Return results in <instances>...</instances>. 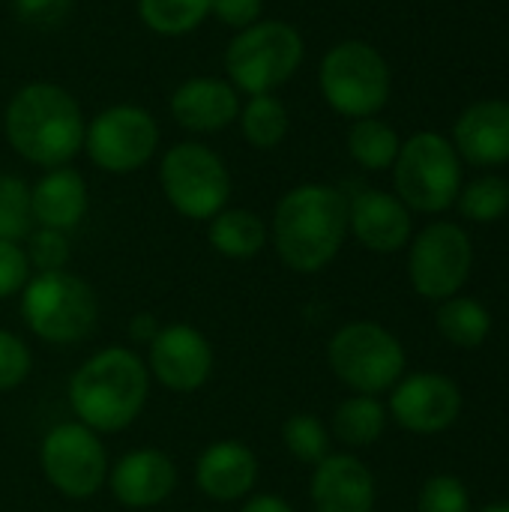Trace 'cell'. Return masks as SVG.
<instances>
[{
    "label": "cell",
    "instance_id": "d6a6232c",
    "mask_svg": "<svg viewBox=\"0 0 509 512\" xmlns=\"http://www.w3.org/2000/svg\"><path fill=\"white\" fill-rule=\"evenodd\" d=\"M33 369V354L21 336L0 327V393L15 390L27 381Z\"/></svg>",
    "mask_w": 509,
    "mask_h": 512
},
{
    "label": "cell",
    "instance_id": "9a60e30c",
    "mask_svg": "<svg viewBox=\"0 0 509 512\" xmlns=\"http://www.w3.org/2000/svg\"><path fill=\"white\" fill-rule=\"evenodd\" d=\"M108 489L129 510L159 507L177 489V465L156 447L129 450L108 468Z\"/></svg>",
    "mask_w": 509,
    "mask_h": 512
},
{
    "label": "cell",
    "instance_id": "7c38bea8",
    "mask_svg": "<svg viewBox=\"0 0 509 512\" xmlns=\"http://www.w3.org/2000/svg\"><path fill=\"white\" fill-rule=\"evenodd\" d=\"M471 264V237L453 222H435L417 234L408 258V276L420 297L450 300L468 282Z\"/></svg>",
    "mask_w": 509,
    "mask_h": 512
},
{
    "label": "cell",
    "instance_id": "484cf974",
    "mask_svg": "<svg viewBox=\"0 0 509 512\" xmlns=\"http://www.w3.org/2000/svg\"><path fill=\"white\" fill-rule=\"evenodd\" d=\"M399 135L390 123L378 120V117H363L354 120L351 132H348V150L354 156V162H360L369 171H384L393 168L396 156H399Z\"/></svg>",
    "mask_w": 509,
    "mask_h": 512
},
{
    "label": "cell",
    "instance_id": "8992f818",
    "mask_svg": "<svg viewBox=\"0 0 509 512\" xmlns=\"http://www.w3.org/2000/svg\"><path fill=\"white\" fill-rule=\"evenodd\" d=\"M396 198L408 210L441 213L462 192V165L456 147L438 132L411 135L393 162Z\"/></svg>",
    "mask_w": 509,
    "mask_h": 512
},
{
    "label": "cell",
    "instance_id": "ffe728a7",
    "mask_svg": "<svg viewBox=\"0 0 509 512\" xmlns=\"http://www.w3.org/2000/svg\"><path fill=\"white\" fill-rule=\"evenodd\" d=\"M456 153L471 165L492 168L509 162V102L486 99L462 111L456 120Z\"/></svg>",
    "mask_w": 509,
    "mask_h": 512
},
{
    "label": "cell",
    "instance_id": "7a4b0ae2",
    "mask_svg": "<svg viewBox=\"0 0 509 512\" xmlns=\"http://www.w3.org/2000/svg\"><path fill=\"white\" fill-rule=\"evenodd\" d=\"M150 399L147 363L123 345H108L87 357L69 381V405L96 435L129 429Z\"/></svg>",
    "mask_w": 509,
    "mask_h": 512
},
{
    "label": "cell",
    "instance_id": "cb8c5ba5",
    "mask_svg": "<svg viewBox=\"0 0 509 512\" xmlns=\"http://www.w3.org/2000/svg\"><path fill=\"white\" fill-rule=\"evenodd\" d=\"M387 429V411L375 396H351L333 414V432L348 447H372Z\"/></svg>",
    "mask_w": 509,
    "mask_h": 512
},
{
    "label": "cell",
    "instance_id": "ac0fdd59",
    "mask_svg": "<svg viewBox=\"0 0 509 512\" xmlns=\"http://www.w3.org/2000/svg\"><path fill=\"white\" fill-rule=\"evenodd\" d=\"M258 483V459L240 441H213L195 465V486L204 498L231 504L252 495Z\"/></svg>",
    "mask_w": 509,
    "mask_h": 512
},
{
    "label": "cell",
    "instance_id": "52a82bcc",
    "mask_svg": "<svg viewBox=\"0 0 509 512\" xmlns=\"http://www.w3.org/2000/svg\"><path fill=\"white\" fill-rule=\"evenodd\" d=\"M333 375L360 396L393 390L405 372L402 342L375 321H351L327 345Z\"/></svg>",
    "mask_w": 509,
    "mask_h": 512
},
{
    "label": "cell",
    "instance_id": "f35d334b",
    "mask_svg": "<svg viewBox=\"0 0 509 512\" xmlns=\"http://www.w3.org/2000/svg\"><path fill=\"white\" fill-rule=\"evenodd\" d=\"M483 512H509V504H492V507H486Z\"/></svg>",
    "mask_w": 509,
    "mask_h": 512
},
{
    "label": "cell",
    "instance_id": "8fae6325",
    "mask_svg": "<svg viewBox=\"0 0 509 512\" xmlns=\"http://www.w3.org/2000/svg\"><path fill=\"white\" fill-rule=\"evenodd\" d=\"M159 147V126L138 105H111L84 129L90 162L108 174H132L150 162Z\"/></svg>",
    "mask_w": 509,
    "mask_h": 512
},
{
    "label": "cell",
    "instance_id": "603a6c76",
    "mask_svg": "<svg viewBox=\"0 0 509 512\" xmlns=\"http://www.w3.org/2000/svg\"><path fill=\"white\" fill-rule=\"evenodd\" d=\"M438 330L456 348H480L492 333V315L471 297H450L438 309Z\"/></svg>",
    "mask_w": 509,
    "mask_h": 512
},
{
    "label": "cell",
    "instance_id": "74e56055",
    "mask_svg": "<svg viewBox=\"0 0 509 512\" xmlns=\"http://www.w3.org/2000/svg\"><path fill=\"white\" fill-rule=\"evenodd\" d=\"M129 333H132V339H135V342H147V345H150V339L159 333V327H156V321H153L150 315H135V318H132V330H129Z\"/></svg>",
    "mask_w": 509,
    "mask_h": 512
},
{
    "label": "cell",
    "instance_id": "6da1fadb",
    "mask_svg": "<svg viewBox=\"0 0 509 512\" xmlns=\"http://www.w3.org/2000/svg\"><path fill=\"white\" fill-rule=\"evenodd\" d=\"M273 246L294 273L324 270L348 234V198L327 183H303L282 195L273 213Z\"/></svg>",
    "mask_w": 509,
    "mask_h": 512
},
{
    "label": "cell",
    "instance_id": "e575fe53",
    "mask_svg": "<svg viewBox=\"0 0 509 512\" xmlns=\"http://www.w3.org/2000/svg\"><path fill=\"white\" fill-rule=\"evenodd\" d=\"M72 9V0H15V12L30 27H57Z\"/></svg>",
    "mask_w": 509,
    "mask_h": 512
},
{
    "label": "cell",
    "instance_id": "4fadbf2b",
    "mask_svg": "<svg viewBox=\"0 0 509 512\" xmlns=\"http://www.w3.org/2000/svg\"><path fill=\"white\" fill-rule=\"evenodd\" d=\"M213 363V345L192 324H165L147 345V372L171 393L201 390Z\"/></svg>",
    "mask_w": 509,
    "mask_h": 512
},
{
    "label": "cell",
    "instance_id": "277c9868",
    "mask_svg": "<svg viewBox=\"0 0 509 512\" xmlns=\"http://www.w3.org/2000/svg\"><path fill=\"white\" fill-rule=\"evenodd\" d=\"M21 318L48 345H78L96 327L99 300L75 273H36L21 291Z\"/></svg>",
    "mask_w": 509,
    "mask_h": 512
},
{
    "label": "cell",
    "instance_id": "e0dca14e",
    "mask_svg": "<svg viewBox=\"0 0 509 512\" xmlns=\"http://www.w3.org/2000/svg\"><path fill=\"white\" fill-rule=\"evenodd\" d=\"M348 231L366 249L390 255L411 240V210L390 192L363 189L348 201Z\"/></svg>",
    "mask_w": 509,
    "mask_h": 512
},
{
    "label": "cell",
    "instance_id": "1f68e13d",
    "mask_svg": "<svg viewBox=\"0 0 509 512\" xmlns=\"http://www.w3.org/2000/svg\"><path fill=\"white\" fill-rule=\"evenodd\" d=\"M420 512H471L468 489L459 477L438 474L420 489Z\"/></svg>",
    "mask_w": 509,
    "mask_h": 512
},
{
    "label": "cell",
    "instance_id": "f1b7e54d",
    "mask_svg": "<svg viewBox=\"0 0 509 512\" xmlns=\"http://www.w3.org/2000/svg\"><path fill=\"white\" fill-rule=\"evenodd\" d=\"M459 210L471 222H495L509 210V183L504 177H480L459 192Z\"/></svg>",
    "mask_w": 509,
    "mask_h": 512
},
{
    "label": "cell",
    "instance_id": "ba28073f",
    "mask_svg": "<svg viewBox=\"0 0 509 512\" xmlns=\"http://www.w3.org/2000/svg\"><path fill=\"white\" fill-rule=\"evenodd\" d=\"M321 93L345 117H375L390 99V66L378 48L360 39L333 45L321 60Z\"/></svg>",
    "mask_w": 509,
    "mask_h": 512
},
{
    "label": "cell",
    "instance_id": "5bb4252c",
    "mask_svg": "<svg viewBox=\"0 0 509 512\" xmlns=\"http://www.w3.org/2000/svg\"><path fill=\"white\" fill-rule=\"evenodd\" d=\"M462 411L459 387L435 372H420L393 387L390 414L393 420L414 435H438L456 423Z\"/></svg>",
    "mask_w": 509,
    "mask_h": 512
},
{
    "label": "cell",
    "instance_id": "8d00e7d4",
    "mask_svg": "<svg viewBox=\"0 0 509 512\" xmlns=\"http://www.w3.org/2000/svg\"><path fill=\"white\" fill-rule=\"evenodd\" d=\"M240 512H294V507L285 498H279V495L261 492V495H249L243 501V510Z\"/></svg>",
    "mask_w": 509,
    "mask_h": 512
},
{
    "label": "cell",
    "instance_id": "d590c367",
    "mask_svg": "<svg viewBox=\"0 0 509 512\" xmlns=\"http://www.w3.org/2000/svg\"><path fill=\"white\" fill-rule=\"evenodd\" d=\"M210 12L222 24H228L234 30H246L255 21H261L264 3L261 0H210Z\"/></svg>",
    "mask_w": 509,
    "mask_h": 512
},
{
    "label": "cell",
    "instance_id": "44dd1931",
    "mask_svg": "<svg viewBox=\"0 0 509 512\" xmlns=\"http://www.w3.org/2000/svg\"><path fill=\"white\" fill-rule=\"evenodd\" d=\"M30 213L39 228L72 231L81 225L87 213V183L84 177L69 168H51L33 189H30Z\"/></svg>",
    "mask_w": 509,
    "mask_h": 512
},
{
    "label": "cell",
    "instance_id": "f546056e",
    "mask_svg": "<svg viewBox=\"0 0 509 512\" xmlns=\"http://www.w3.org/2000/svg\"><path fill=\"white\" fill-rule=\"evenodd\" d=\"M33 231L30 189L15 174H0V240L18 243Z\"/></svg>",
    "mask_w": 509,
    "mask_h": 512
},
{
    "label": "cell",
    "instance_id": "d4e9b609",
    "mask_svg": "<svg viewBox=\"0 0 509 512\" xmlns=\"http://www.w3.org/2000/svg\"><path fill=\"white\" fill-rule=\"evenodd\" d=\"M240 126L243 135L252 147L258 150H273L285 141L288 129H291V117L282 99H276L273 93H258L249 96V102L240 108Z\"/></svg>",
    "mask_w": 509,
    "mask_h": 512
},
{
    "label": "cell",
    "instance_id": "836d02e7",
    "mask_svg": "<svg viewBox=\"0 0 509 512\" xmlns=\"http://www.w3.org/2000/svg\"><path fill=\"white\" fill-rule=\"evenodd\" d=\"M27 279H30V264L24 249L18 243L0 240V300L21 294Z\"/></svg>",
    "mask_w": 509,
    "mask_h": 512
},
{
    "label": "cell",
    "instance_id": "9c48e42d",
    "mask_svg": "<svg viewBox=\"0 0 509 512\" xmlns=\"http://www.w3.org/2000/svg\"><path fill=\"white\" fill-rule=\"evenodd\" d=\"M159 183L168 204L195 222H210L231 198V174L222 156L198 141L174 144L162 156Z\"/></svg>",
    "mask_w": 509,
    "mask_h": 512
},
{
    "label": "cell",
    "instance_id": "5b68a950",
    "mask_svg": "<svg viewBox=\"0 0 509 512\" xmlns=\"http://www.w3.org/2000/svg\"><path fill=\"white\" fill-rule=\"evenodd\" d=\"M303 36L276 18L255 21L246 30H237L225 51V69L237 93H273L282 87L303 63Z\"/></svg>",
    "mask_w": 509,
    "mask_h": 512
},
{
    "label": "cell",
    "instance_id": "83f0119b",
    "mask_svg": "<svg viewBox=\"0 0 509 512\" xmlns=\"http://www.w3.org/2000/svg\"><path fill=\"white\" fill-rule=\"evenodd\" d=\"M282 444L303 465H318L330 456V432L315 414L288 417L282 423Z\"/></svg>",
    "mask_w": 509,
    "mask_h": 512
},
{
    "label": "cell",
    "instance_id": "4316f807",
    "mask_svg": "<svg viewBox=\"0 0 509 512\" xmlns=\"http://www.w3.org/2000/svg\"><path fill=\"white\" fill-rule=\"evenodd\" d=\"M138 15L159 36H183L204 24L210 0H138Z\"/></svg>",
    "mask_w": 509,
    "mask_h": 512
},
{
    "label": "cell",
    "instance_id": "30bf717a",
    "mask_svg": "<svg viewBox=\"0 0 509 512\" xmlns=\"http://www.w3.org/2000/svg\"><path fill=\"white\" fill-rule=\"evenodd\" d=\"M39 465L51 489L69 501L93 498L108 480V453L84 423H57L42 438Z\"/></svg>",
    "mask_w": 509,
    "mask_h": 512
},
{
    "label": "cell",
    "instance_id": "d6986e66",
    "mask_svg": "<svg viewBox=\"0 0 509 512\" xmlns=\"http://www.w3.org/2000/svg\"><path fill=\"white\" fill-rule=\"evenodd\" d=\"M171 117L189 132H219L240 117L237 87L210 75L189 78L171 93Z\"/></svg>",
    "mask_w": 509,
    "mask_h": 512
},
{
    "label": "cell",
    "instance_id": "4dcf8cb0",
    "mask_svg": "<svg viewBox=\"0 0 509 512\" xmlns=\"http://www.w3.org/2000/svg\"><path fill=\"white\" fill-rule=\"evenodd\" d=\"M27 264L39 273H57L69 264V237L54 228H33L27 234Z\"/></svg>",
    "mask_w": 509,
    "mask_h": 512
},
{
    "label": "cell",
    "instance_id": "7402d4cb",
    "mask_svg": "<svg viewBox=\"0 0 509 512\" xmlns=\"http://www.w3.org/2000/svg\"><path fill=\"white\" fill-rule=\"evenodd\" d=\"M210 246L231 261H249L267 246V225L258 213L243 207H225L210 219Z\"/></svg>",
    "mask_w": 509,
    "mask_h": 512
},
{
    "label": "cell",
    "instance_id": "2e32d148",
    "mask_svg": "<svg viewBox=\"0 0 509 512\" xmlns=\"http://www.w3.org/2000/svg\"><path fill=\"white\" fill-rule=\"evenodd\" d=\"M315 512H372L375 510V477L351 453H330L315 465L309 483Z\"/></svg>",
    "mask_w": 509,
    "mask_h": 512
},
{
    "label": "cell",
    "instance_id": "3957f363",
    "mask_svg": "<svg viewBox=\"0 0 509 512\" xmlns=\"http://www.w3.org/2000/svg\"><path fill=\"white\" fill-rule=\"evenodd\" d=\"M3 129L12 150L39 165L60 168L84 147V117L75 96L57 84H24L6 105Z\"/></svg>",
    "mask_w": 509,
    "mask_h": 512
}]
</instances>
